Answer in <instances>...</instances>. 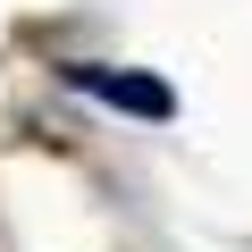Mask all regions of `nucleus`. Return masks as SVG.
Instances as JSON below:
<instances>
[{
    "label": "nucleus",
    "mask_w": 252,
    "mask_h": 252,
    "mask_svg": "<svg viewBox=\"0 0 252 252\" xmlns=\"http://www.w3.org/2000/svg\"><path fill=\"white\" fill-rule=\"evenodd\" d=\"M76 93H93V101H109V109H135V118H177V93L160 84V76H135V67H101V59H67L59 67Z\"/></svg>",
    "instance_id": "1"
}]
</instances>
